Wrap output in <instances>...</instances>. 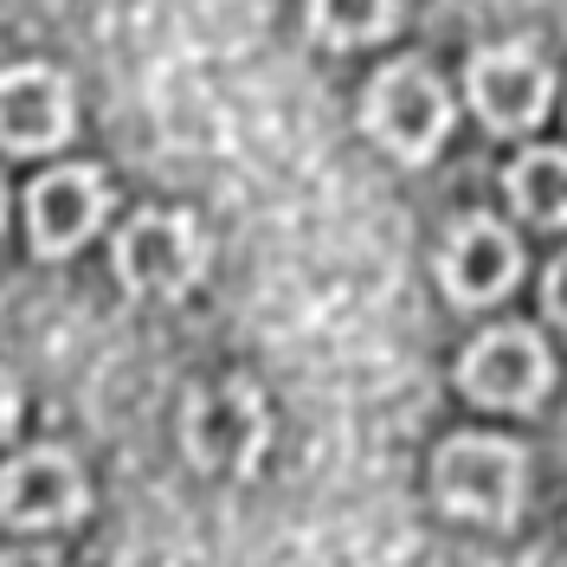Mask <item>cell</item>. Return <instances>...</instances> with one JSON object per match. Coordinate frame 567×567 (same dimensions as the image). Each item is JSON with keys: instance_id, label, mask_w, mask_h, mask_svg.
Instances as JSON below:
<instances>
[{"instance_id": "cell-6", "label": "cell", "mask_w": 567, "mask_h": 567, "mask_svg": "<svg viewBox=\"0 0 567 567\" xmlns=\"http://www.w3.org/2000/svg\"><path fill=\"white\" fill-rule=\"evenodd\" d=\"M78 130L71 78L52 65H7L0 71V148L45 155Z\"/></svg>"}, {"instance_id": "cell-14", "label": "cell", "mask_w": 567, "mask_h": 567, "mask_svg": "<svg viewBox=\"0 0 567 567\" xmlns=\"http://www.w3.org/2000/svg\"><path fill=\"white\" fill-rule=\"evenodd\" d=\"M13 420H20V388H13V374L0 368V439L13 432Z\"/></svg>"}, {"instance_id": "cell-13", "label": "cell", "mask_w": 567, "mask_h": 567, "mask_svg": "<svg viewBox=\"0 0 567 567\" xmlns=\"http://www.w3.org/2000/svg\"><path fill=\"white\" fill-rule=\"evenodd\" d=\"M542 303H548V317L567 322V251L548 265V278H542Z\"/></svg>"}, {"instance_id": "cell-2", "label": "cell", "mask_w": 567, "mask_h": 567, "mask_svg": "<svg viewBox=\"0 0 567 567\" xmlns=\"http://www.w3.org/2000/svg\"><path fill=\"white\" fill-rule=\"evenodd\" d=\"M368 130H374V142L388 155L425 162L439 142L452 136L445 78L425 65V59H393L388 71H374V84H368Z\"/></svg>"}, {"instance_id": "cell-16", "label": "cell", "mask_w": 567, "mask_h": 567, "mask_svg": "<svg viewBox=\"0 0 567 567\" xmlns=\"http://www.w3.org/2000/svg\"><path fill=\"white\" fill-rule=\"evenodd\" d=\"M0 219H7V187H0Z\"/></svg>"}, {"instance_id": "cell-9", "label": "cell", "mask_w": 567, "mask_h": 567, "mask_svg": "<svg viewBox=\"0 0 567 567\" xmlns=\"http://www.w3.org/2000/svg\"><path fill=\"white\" fill-rule=\"evenodd\" d=\"M91 484L65 452H27L0 471V523L7 529H65L84 516Z\"/></svg>"}, {"instance_id": "cell-10", "label": "cell", "mask_w": 567, "mask_h": 567, "mask_svg": "<svg viewBox=\"0 0 567 567\" xmlns=\"http://www.w3.org/2000/svg\"><path fill=\"white\" fill-rule=\"evenodd\" d=\"M471 104L491 130H535L548 116V97H555V71L535 59L529 45H491L471 59Z\"/></svg>"}, {"instance_id": "cell-12", "label": "cell", "mask_w": 567, "mask_h": 567, "mask_svg": "<svg viewBox=\"0 0 567 567\" xmlns=\"http://www.w3.org/2000/svg\"><path fill=\"white\" fill-rule=\"evenodd\" d=\"M400 0H310V27L329 45H374L381 33H393Z\"/></svg>"}, {"instance_id": "cell-11", "label": "cell", "mask_w": 567, "mask_h": 567, "mask_svg": "<svg viewBox=\"0 0 567 567\" xmlns=\"http://www.w3.org/2000/svg\"><path fill=\"white\" fill-rule=\"evenodd\" d=\"M509 200L535 226H567V148H529L509 168Z\"/></svg>"}, {"instance_id": "cell-7", "label": "cell", "mask_w": 567, "mask_h": 567, "mask_svg": "<svg viewBox=\"0 0 567 567\" xmlns=\"http://www.w3.org/2000/svg\"><path fill=\"white\" fill-rule=\"evenodd\" d=\"M104 213H110L104 168L65 162V168L39 175L33 194H27V233H33V251H45V258H65V251H78L91 233H97V226H104Z\"/></svg>"}, {"instance_id": "cell-3", "label": "cell", "mask_w": 567, "mask_h": 567, "mask_svg": "<svg viewBox=\"0 0 567 567\" xmlns=\"http://www.w3.org/2000/svg\"><path fill=\"white\" fill-rule=\"evenodd\" d=\"M265 432H271V413H265V393L251 381L200 388L181 413V445L207 477H246L265 452Z\"/></svg>"}, {"instance_id": "cell-8", "label": "cell", "mask_w": 567, "mask_h": 567, "mask_svg": "<svg viewBox=\"0 0 567 567\" xmlns=\"http://www.w3.org/2000/svg\"><path fill=\"white\" fill-rule=\"evenodd\" d=\"M439 278L452 290V303H464V310L496 303V297H509L516 278H523V246H516V233L503 219L471 213V219L452 226V239L439 251Z\"/></svg>"}, {"instance_id": "cell-5", "label": "cell", "mask_w": 567, "mask_h": 567, "mask_svg": "<svg viewBox=\"0 0 567 567\" xmlns=\"http://www.w3.org/2000/svg\"><path fill=\"white\" fill-rule=\"evenodd\" d=\"M458 381L477 406H503V413H529L535 400L555 381V361H548V342L509 322V329H484L458 361Z\"/></svg>"}, {"instance_id": "cell-1", "label": "cell", "mask_w": 567, "mask_h": 567, "mask_svg": "<svg viewBox=\"0 0 567 567\" xmlns=\"http://www.w3.org/2000/svg\"><path fill=\"white\" fill-rule=\"evenodd\" d=\"M432 491L464 523H516L523 491H529V458L523 445L491 439V432H458L432 458Z\"/></svg>"}, {"instance_id": "cell-4", "label": "cell", "mask_w": 567, "mask_h": 567, "mask_svg": "<svg viewBox=\"0 0 567 567\" xmlns=\"http://www.w3.org/2000/svg\"><path fill=\"white\" fill-rule=\"evenodd\" d=\"M207 271V233L194 213L148 207L116 233V278L136 297H181Z\"/></svg>"}, {"instance_id": "cell-15", "label": "cell", "mask_w": 567, "mask_h": 567, "mask_svg": "<svg viewBox=\"0 0 567 567\" xmlns=\"http://www.w3.org/2000/svg\"><path fill=\"white\" fill-rule=\"evenodd\" d=\"M0 567H65V561H59V555H45V548H7Z\"/></svg>"}]
</instances>
